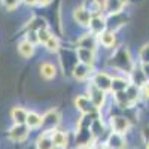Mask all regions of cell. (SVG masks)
<instances>
[{
	"instance_id": "obj_13",
	"label": "cell",
	"mask_w": 149,
	"mask_h": 149,
	"mask_svg": "<svg viewBox=\"0 0 149 149\" xmlns=\"http://www.w3.org/2000/svg\"><path fill=\"white\" fill-rule=\"evenodd\" d=\"M106 30H107V22H106V15H104V14L91 17L86 31H90V33H93V34H95V36H100V34H102L103 31H106Z\"/></svg>"
},
{
	"instance_id": "obj_24",
	"label": "cell",
	"mask_w": 149,
	"mask_h": 149,
	"mask_svg": "<svg viewBox=\"0 0 149 149\" xmlns=\"http://www.w3.org/2000/svg\"><path fill=\"white\" fill-rule=\"evenodd\" d=\"M34 148L36 149H55L51 140V136H49V133H45V131H40L37 134V137L34 140Z\"/></svg>"
},
{
	"instance_id": "obj_26",
	"label": "cell",
	"mask_w": 149,
	"mask_h": 149,
	"mask_svg": "<svg viewBox=\"0 0 149 149\" xmlns=\"http://www.w3.org/2000/svg\"><path fill=\"white\" fill-rule=\"evenodd\" d=\"M36 34H37V40H39V45H42V46L54 36L51 27H43V29H40V30H37Z\"/></svg>"
},
{
	"instance_id": "obj_17",
	"label": "cell",
	"mask_w": 149,
	"mask_h": 149,
	"mask_svg": "<svg viewBox=\"0 0 149 149\" xmlns=\"http://www.w3.org/2000/svg\"><path fill=\"white\" fill-rule=\"evenodd\" d=\"M58 66L52 61H42L39 64V74L45 81H54L58 74Z\"/></svg>"
},
{
	"instance_id": "obj_2",
	"label": "cell",
	"mask_w": 149,
	"mask_h": 149,
	"mask_svg": "<svg viewBox=\"0 0 149 149\" xmlns=\"http://www.w3.org/2000/svg\"><path fill=\"white\" fill-rule=\"evenodd\" d=\"M63 122V113L58 107H49L46 112L42 113V127L40 130L45 133H51L57 128H60Z\"/></svg>"
},
{
	"instance_id": "obj_3",
	"label": "cell",
	"mask_w": 149,
	"mask_h": 149,
	"mask_svg": "<svg viewBox=\"0 0 149 149\" xmlns=\"http://www.w3.org/2000/svg\"><path fill=\"white\" fill-rule=\"evenodd\" d=\"M73 107L76 109V112H79L84 116H97L100 115V112L97 110V107L93 104V102L90 100V97L85 93L82 94H76L73 98Z\"/></svg>"
},
{
	"instance_id": "obj_32",
	"label": "cell",
	"mask_w": 149,
	"mask_h": 149,
	"mask_svg": "<svg viewBox=\"0 0 149 149\" xmlns=\"http://www.w3.org/2000/svg\"><path fill=\"white\" fill-rule=\"evenodd\" d=\"M21 3H22V5H26V6H29V8H34V6H37V2H36V0H21Z\"/></svg>"
},
{
	"instance_id": "obj_8",
	"label": "cell",
	"mask_w": 149,
	"mask_h": 149,
	"mask_svg": "<svg viewBox=\"0 0 149 149\" xmlns=\"http://www.w3.org/2000/svg\"><path fill=\"white\" fill-rule=\"evenodd\" d=\"M97 67H90V66H85L82 63H76L73 66L70 74H72V78L74 82H78V84H86V82H90L91 76H93V73L95 72Z\"/></svg>"
},
{
	"instance_id": "obj_7",
	"label": "cell",
	"mask_w": 149,
	"mask_h": 149,
	"mask_svg": "<svg viewBox=\"0 0 149 149\" xmlns=\"http://www.w3.org/2000/svg\"><path fill=\"white\" fill-rule=\"evenodd\" d=\"M74 48H85L90 51L98 52L100 51V45H98V37L90 31H84L82 34H79L74 40Z\"/></svg>"
},
{
	"instance_id": "obj_23",
	"label": "cell",
	"mask_w": 149,
	"mask_h": 149,
	"mask_svg": "<svg viewBox=\"0 0 149 149\" xmlns=\"http://www.w3.org/2000/svg\"><path fill=\"white\" fill-rule=\"evenodd\" d=\"M81 5L84 9L90 12L91 17L103 14V0H82Z\"/></svg>"
},
{
	"instance_id": "obj_36",
	"label": "cell",
	"mask_w": 149,
	"mask_h": 149,
	"mask_svg": "<svg viewBox=\"0 0 149 149\" xmlns=\"http://www.w3.org/2000/svg\"><path fill=\"white\" fill-rule=\"evenodd\" d=\"M145 143H146V145H145V149H149V140H148V142H145Z\"/></svg>"
},
{
	"instance_id": "obj_34",
	"label": "cell",
	"mask_w": 149,
	"mask_h": 149,
	"mask_svg": "<svg viewBox=\"0 0 149 149\" xmlns=\"http://www.w3.org/2000/svg\"><path fill=\"white\" fill-rule=\"evenodd\" d=\"M36 2H37V6L39 8H45L51 3V0H36Z\"/></svg>"
},
{
	"instance_id": "obj_11",
	"label": "cell",
	"mask_w": 149,
	"mask_h": 149,
	"mask_svg": "<svg viewBox=\"0 0 149 149\" xmlns=\"http://www.w3.org/2000/svg\"><path fill=\"white\" fill-rule=\"evenodd\" d=\"M98 37V45H100V49H106V51H113V49L118 46V34L116 31L112 30H106L103 31Z\"/></svg>"
},
{
	"instance_id": "obj_5",
	"label": "cell",
	"mask_w": 149,
	"mask_h": 149,
	"mask_svg": "<svg viewBox=\"0 0 149 149\" xmlns=\"http://www.w3.org/2000/svg\"><path fill=\"white\" fill-rule=\"evenodd\" d=\"M85 94L90 97V100L93 102V104L97 107V110L103 112V109L106 107L107 104V100H109V94L102 91V90H98L97 86H94L91 82H86V86H85Z\"/></svg>"
},
{
	"instance_id": "obj_28",
	"label": "cell",
	"mask_w": 149,
	"mask_h": 149,
	"mask_svg": "<svg viewBox=\"0 0 149 149\" xmlns=\"http://www.w3.org/2000/svg\"><path fill=\"white\" fill-rule=\"evenodd\" d=\"M149 63V42L143 43L139 49V64H148Z\"/></svg>"
},
{
	"instance_id": "obj_18",
	"label": "cell",
	"mask_w": 149,
	"mask_h": 149,
	"mask_svg": "<svg viewBox=\"0 0 149 149\" xmlns=\"http://www.w3.org/2000/svg\"><path fill=\"white\" fill-rule=\"evenodd\" d=\"M27 115H29V109L26 106H22V104L12 106V109L9 112V116L12 119V124H18V125H24V124H26Z\"/></svg>"
},
{
	"instance_id": "obj_27",
	"label": "cell",
	"mask_w": 149,
	"mask_h": 149,
	"mask_svg": "<svg viewBox=\"0 0 149 149\" xmlns=\"http://www.w3.org/2000/svg\"><path fill=\"white\" fill-rule=\"evenodd\" d=\"M0 5H2V8H3L6 12H14V10H17L22 3H21V0H0Z\"/></svg>"
},
{
	"instance_id": "obj_35",
	"label": "cell",
	"mask_w": 149,
	"mask_h": 149,
	"mask_svg": "<svg viewBox=\"0 0 149 149\" xmlns=\"http://www.w3.org/2000/svg\"><path fill=\"white\" fill-rule=\"evenodd\" d=\"M119 2L124 5V6H128L130 5V2H131V0H119Z\"/></svg>"
},
{
	"instance_id": "obj_14",
	"label": "cell",
	"mask_w": 149,
	"mask_h": 149,
	"mask_svg": "<svg viewBox=\"0 0 149 149\" xmlns=\"http://www.w3.org/2000/svg\"><path fill=\"white\" fill-rule=\"evenodd\" d=\"M49 136H51V140H52L55 149H69L70 136H69L67 131L61 130V128H57V130L49 133Z\"/></svg>"
},
{
	"instance_id": "obj_15",
	"label": "cell",
	"mask_w": 149,
	"mask_h": 149,
	"mask_svg": "<svg viewBox=\"0 0 149 149\" xmlns=\"http://www.w3.org/2000/svg\"><path fill=\"white\" fill-rule=\"evenodd\" d=\"M104 143L107 145L109 149H128L127 137H125V136H122V134H118V133L109 131Z\"/></svg>"
},
{
	"instance_id": "obj_33",
	"label": "cell",
	"mask_w": 149,
	"mask_h": 149,
	"mask_svg": "<svg viewBox=\"0 0 149 149\" xmlns=\"http://www.w3.org/2000/svg\"><path fill=\"white\" fill-rule=\"evenodd\" d=\"M93 149H109V148H107V145L104 142H95Z\"/></svg>"
},
{
	"instance_id": "obj_20",
	"label": "cell",
	"mask_w": 149,
	"mask_h": 149,
	"mask_svg": "<svg viewBox=\"0 0 149 149\" xmlns=\"http://www.w3.org/2000/svg\"><path fill=\"white\" fill-rule=\"evenodd\" d=\"M124 9H125V6L119 0H103V14L106 17L119 15L124 12Z\"/></svg>"
},
{
	"instance_id": "obj_1",
	"label": "cell",
	"mask_w": 149,
	"mask_h": 149,
	"mask_svg": "<svg viewBox=\"0 0 149 149\" xmlns=\"http://www.w3.org/2000/svg\"><path fill=\"white\" fill-rule=\"evenodd\" d=\"M107 66L116 72L115 74H125V76H128V73L136 67V63L131 58L128 48L116 46L107 58Z\"/></svg>"
},
{
	"instance_id": "obj_29",
	"label": "cell",
	"mask_w": 149,
	"mask_h": 149,
	"mask_svg": "<svg viewBox=\"0 0 149 149\" xmlns=\"http://www.w3.org/2000/svg\"><path fill=\"white\" fill-rule=\"evenodd\" d=\"M24 39H27L29 42H31V43H34L36 46L39 45V40H37V34H36V31H33V30H26V33H24Z\"/></svg>"
},
{
	"instance_id": "obj_25",
	"label": "cell",
	"mask_w": 149,
	"mask_h": 149,
	"mask_svg": "<svg viewBox=\"0 0 149 149\" xmlns=\"http://www.w3.org/2000/svg\"><path fill=\"white\" fill-rule=\"evenodd\" d=\"M43 48L46 49L49 54H57V55H58V52L61 51V49H63V48H61V40H60V37L55 36V34L43 45Z\"/></svg>"
},
{
	"instance_id": "obj_21",
	"label": "cell",
	"mask_w": 149,
	"mask_h": 149,
	"mask_svg": "<svg viewBox=\"0 0 149 149\" xmlns=\"http://www.w3.org/2000/svg\"><path fill=\"white\" fill-rule=\"evenodd\" d=\"M128 79H130V84L131 85H136L137 88H142L145 84H148V79H146V76L143 74V72H142V69H140L139 64H136V67L128 73Z\"/></svg>"
},
{
	"instance_id": "obj_12",
	"label": "cell",
	"mask_w": 149,
	"mask_h": 149,
	"mask_svg": "<svg viewBox=\"0 0 149 149\" xmlns=\"http://www.w3.org/2000/svg\"><path fill=\"white\" fill-rule=\"evenodd\" d=\"M74 55H76L78 63H82L90 67H95V64H97L98 52L90 51V49H85V48H74Z\"/></svg>"
},
{
	"instance_id": "obj_6",
	"label": "cell",
	"mask_w": 149,
	"mask_h": 149,
	"mask_svg": "<svg viewBox=\"0 0 149 149\" xmlns=\"http://www.w3.org/2000/svg\"><path fill=\"white\" fill-rule=\"evenodd\" d=\"M112 76H113V74H110V73H109L107 70H104V69H95V72L93 73L90 82H91L94 86H97L98 90H102V91L110 94Z\"/></svg>"
},
{
	"instance_id": "obj_31",
	"label": "cell",
	"mask_w": 149,
	"mask_h": 149,
	"mask_svg": "<svg viewBox=\"0 0 149 149\" xmlns=\"http://www.w3.org/2000/svg\"><path fill=\"white\" fill-rule=\"evenodd\" d=\"M139 66H140L143 74L146 76V79H148V82H149V63H148V64H139Z\"/></svg>"
},
{
	"instance_id": "obj_10",
	"label": "cell",
	"mask_w": 149,
	"mask_h": 149,
	"mask_svg": "<svg viewBox=\"0 0 149 149\" xmlns=\"http://www.w3.org/2000/svg\"><path fill=\"white\" fill-rule=\"evenodd\" d=\"M72 19H73V22L76 24L79 29L86 30V29H88V24H90V19H91V14H90V12L86 10V9H84L82 5L79 3L78 6L73 8Z\"/></svg>"
},
{
	"instance_id": "obj_4",
	"label": "cell",
	"mask_w": 149,
	"mask_h": 149,
	"mask_svg": "<svg viewBox=\"0 0 149 149\" xmlns=\"http://www.w3.org/2000/svg\"><path fill=\"white\" fill-rule=\"evenodd\" d=\"M107 127H109V131H112V133L127 136L131 130V121L125 115L115 113V115H110L107 118Z\"/></svg>"
},
{
	"instance_id": "obj_19",
	"label": "cell",
	"mask_w": 149,
	"mask_h": 149,
	"mask_svg": "<svg viewBox=\"0 0 149 149\" xmlns=\"http://www.w3.org/2000/svg\"><path fill=\"white\" fill-rule=\"evenodd\" d=\"M130 86V79L125 74H113L112 76V86H110V94H116L125 91Z\"/></svg>"
},
{
	"instance_id": "obj_16",
	"label": "cell",
	"mask_w": 149,
	"mask_h": 149,
	"mask_svg": "<svg viewBox=\"0 0 149 149\" xmlns=\"http://www.w3.org/2000/svg\"><path fill=\"white\" fill-rule=\"evenodd\" d=\"M36 49H37V46L34 43L29 42L27 39H24V37H22V39H19L18 43H17V51H18L19 57L24 58V60L33 58L34 54H36Z\"/></svg>"
},
{
	"instance_id": "obj_30",
	"label": "cell",
	"mask_w": 149,
	"mask_h": 149,
	"mask_svg": "<svg viewBox=\"0 0 149 149\" xmlns=\"http://www.w3.org/2000/svg\"><path fill=\"white\" fill-rule=\"evenodd\" d=\"M140 100H149V82L140 88Z\"/></svg>"
},
{
	"instance_id": "obj_9",
	"label": "cell",
	"mask_w": 149,
	"mask_h": 149,
	"mask_svg": "<svg viewBox=\"0 0 149 149\" xmlns=\"http://www.w3.org/2000/svg\"><path fill=\"white\" fill-rule=\"evenodd\" d=\"M31 130L24 124V125H18V124H12V127L8 130V139L12 143H24L30 137Z\"/></svg>"
},
{
	"instance_id": "obj_22",
	"label": "cell",
	"mask_w": 149,
	"mask_h": 149,
	"mask_svg": "<svg viewBox=\"0 0 149 149\" xmlns=\"http://www.w3.org/2000/svg\"><path fill=\"white\" fill-rule=\"evenodd\" d=\"M26 125L31 131L40 130V127H42V113H39V112L34 110V109H30L29 115H27V119H26Z\"/></svg>"
}]
</instances>
